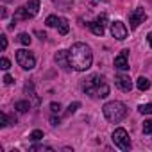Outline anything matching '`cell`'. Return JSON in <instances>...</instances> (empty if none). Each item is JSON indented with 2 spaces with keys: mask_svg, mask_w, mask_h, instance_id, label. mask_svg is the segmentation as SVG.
Masks as SVG:
<instances>
[{
  "mask_svg": "<svg viewBox=\"0 0 152 152\" xmlns=\"http://www.w3.org/2000/svg\"><path fill=\"white\" fill-rule=\"evenodd\" d=\"M50 109H52V113H59L61 104H59V102H52V104H50Z\"/></svg>",
  "mask_w": 152,
  "mask_h": 152,
  "instance_id": "26",
  "label": "cell"
},
{
  "mask_svg": "<svg viewBox=\"0 0 152 152\" xmlns=\"http://www.w3.org/2000/svg\"><path fill=\"white\" fill-rule=\"evenodd\" d=\"M115 84L122 90V91H131L132 90V81L129 75H124V73H118L115 77Z\"/></svg>",
  "mask_w": 152,
  "mask_h": 152,
  "instance_id": "9",
  "label": "cell"
},
{
  "mask_svg": "<svg viewBox=\"0 0 152 152\" xmlns=\"http://www.w3.org/2000/svg\"><path fill=\"white\" fill-rule=\"evenodd\" d=\"M127 56H129V50H122L116 57H115V68L118 70H127L129 68V61H127Z\"/></svg>",
  "mask_w": 152,
  "mask_h": 152,
  "instance_id": "10",
  "label": "cell"
},
{
  "mask_svg": "<svg viewBox=\"0 0 152 152\" xmlns=\"http://www.w3.org/2000/svg\"><path fill=\"white\" fill-rule=\"evenodd\" d=\"M45 23H47L48 27H57V23H59V18H57L56 15H50V16H47Z\"/></svg>",
  "mask_w": 152,
  "mask_h": 152,
  "instance_id": "19",
  "label": "cell"
},
{
  "mask_svg": "<svg viewBox=\"0 0 152 152\" xmlns=\"http://www.w3.org/2000/svg\"><path fill=\"white\" fill-rule=\"evenodd\" d=\"M50 122H52V125H57V124H59V118H56V116H52V118H50Z\"/></svg>",
  "mask_w": 152,
  "mask_h": 152,
  "instance_id": "31",
  "label": "cell"
},
{
  "mask_svg": "<svg viewBox=\"0 0 152 152\" xmlns=\"http://www.w3.org/2000/svg\"><path fill=\"white\" fill-rule=\"evenodd\" d=\"M113 143L120 148V150H129L131 148V140H129V134H127V131L124 129V127H118V129H115V132H113Z\"/></svg>",
  "mask_w": 152,
  "mask_h": 152,
  "instance_id": "5",
  "label": "cell"
},
{
  "mask_svg": "<svg viewBox=\"0 0 152 152\" xmlns=\"http://www.w3.org/2000/svg\"><path fill=\"white\" fill-rule=\"evenodd\" d=\"M147 41H148V45H150V48H152V32L147 34Z\"/></svg>",
  "mask_w": 152,
  "mask_h": 152,
  "instance_id": "29",
  "label": "cell"
},
{
  "mask_svg": "<svg viewBox=\"0 0 152 152\" xmlns=\"http://www.w3.org/2000/svg\"><path fill=\"white\" fill-rule=\"evenodd\" d=\"M29 138H31L32 141H39V140L43 138V131H39V129H36V131H32Z\"/></svg>",
  "mask_w": 152,
  "mask_h": 152,
  "instance_id": "21",
  "label": "cell"
},
{
  "mask_svg": "<svg viewBox=\"0 0 152 152\" xmlns=\"http://www.w3.org/2000/svg\"><path fill=\"white\" fill-rule=\"evenodd\" d=\"M18 43H22V45H25V47H29L31 45V41H32V38L27 34V32H22V34H18Z\"/></svg>",
  "mask_w": 152,
  "mask_h": 152,
  "instance_id": "17",
  "label": "cell"
},
{
  "mask_svg": "<svg viewBox=\"0 0 152 152\" xmlns=\"http://www.w3.org/2000/svg\"><path fill=\"white\" fill-rule=\"evenodd\" d=\"M127 27H125V23L124 22H120V20H115V22H111V34H113V38L115 39H125L127 38Z\"/></svg>",
  "mask_w": 152,
  "mask_h": 152,
  "instance_id": "6",
  "label": "cell"
},
{
  "mask_svg": "<svg viewBox=\"0 0 152 152\" xmlns=\"http://www.w3.org/2000/svg\"><path fill=\"white\" fill-rule=\"evenodd\" d=\"M90 29H91V32L95 36H104V32H106V15H102L95 22H91L90 23Z\"/></svg>",
  "mask_w": 152,
  "mask_h": 152,
  "instance_id": "8",
  "label": "cell"
},
{
  "mask_svg": "<svg viewBox=\"0 0 152 152\" xmlns=\"http://www.w3.org/2000/svg\"><path fill=\"white\" fill-rule=\"evenodd\" d=\"M16 61H18V64H20L23 70H32V68L36 66V57H34V54L29 52V50H25V48L16 50Z\"/></svg>",
  "mask_w": 152,
  "mask_h": 152,
  "instance_id": "4",
  "label": "cell"
},
{
  "mask_svg": "<svg viewBox=\"0 0 152 152\" xmlns=\"http://www.w3.org/2000/svg\"><path fill=\"white\" fill-rule=\"evenodd\" d=\"M15 109H16L18 113H27V111L31 109V102H29V100H18V102L15 104Z\"/></svg>",
  "mask_w": 152,
  "mask_h": 152,
  "instance_id": "15",
  "label": "cell"
},
{
  "mask_svg": "<svg viewBox=\"0 0 152 152\" xmlns=\"http://www.w3.org/2000/svg\"><path fill=\"white\" fill-rule=\"evenodd\" d=\"M29 18H32L31 13L27 11L25 6H22V7H18V9L15 11V18H13V22H22V20H29Z\"/></svg>",
  "mask_w": 152,
  "mask_h": 152,
  "instance_id": "12",
  "label": "cell"
},
{
  "mask_svg": "<svg viewBox=\"0 0 152 152\" xmlns=\"http://www.w3.org/2000/svg\"><path fill=\"white\" fill-rule=\"evenodd\" d=\"M143 132L145 134H152V120H145L143 122Z\"/></svg>",
  "mask_w": 152,
  "mask_h": 152,
  "instance_id": "22",
  "label": "cell"
},
{
  "mask_svg": "<svg viewBox=\"0 0 152 152\" xmlns=\"http://www.w3.org/2000/svg\"><path fill=\"white\" fill-rule=\"evenodd\" d=\"M70 66L77 72H86L93 63V52L86 43H73L68 50Z\"/></svg>",
  "mask_w": 152,
  "mask_h": 152,
  "instance_id": "1",
  "label": "cell"
},
{
  "mask_svg": "<svg viewBox=\"0 0 152 152\" xmlns=\"http://www.w3.org/2000/svg\"><path fill=\"white\" fill-rule=\"evenodd\" d=\"M81 107V102H73V104H70L68 106V109H66V115H72V113H75V111H77Z\"/></svg>",
  "mask_w": 152,
  "mask_h": 152,
  "instance_id": "23",
  "label": "cell"
},
{
  "mask_svg": "<svg viewBox=\"0 0 152 152\" xmlns=\"http://www.w3.org/2000/svg\"><path fill=\"white\" fill-rule=\"evenodd\" d=\"M136 88H138L140 91H147V90L150 88V81H148L147 77H140V79L136 81Z\"/></svg>",
  "mask_w": 152,
  "mask_h": 152,
  "instance_id": "16",
  "label": "cell"
},
{
  "mask_svg": "<svg viewBox=\"0 0 152 152\" xmlns=\"http://www.w3.org/2000/svg\"><path fill=\"white\" fill-rule=\"evenodd\" d=\"M0 9H2V11H0V16H2V18H6V16H7V11H6V7H0Z\"/></svg>",
  "mask_w": 152,
  "mask_h": 152,
  "instance_id": "30",
  "label": "cell"
},
{
  "mask_svg": "<svg viewBox=\"0 0 152 152\" xmlns=\"http://www.w3.org/2000/svg\"><path fill=\"white\" fill-rule=\"evenodd\" d=\"M56 61L63 70H70V59H68V52L66 50H59L56 54Z\"/></svg>",
  "mask_w": 152,
  "mask_h": 152,
  "instance_id": "11",
  "label": "cell"
},
{
  "mask_svg": "<svg viewBox=\"0 0 152 152\" xmlns=\"http://www.w3.org/2000/svg\"><path fill=\"white\" fill-rule=\"evenodd\" d=\"M6 125H9V118L6 113H0V127H6Z\"/></svg>",
  "mask_w": 152,
  "mask_h": 152,
  "instance_id": "25",
  "label": "cell"
},
{
  "mask_svg": "<svg viewBox=\"0 0 152 152\" xmlns=\"http://www.w3.org/2000/svg\"><path fill=\"white\" fill-rule=\"evenodd\" d=\"M0 43H2V50H6L7 48V38L2 34V36H0Z\"/></svg>",
  "mask_w": 152,
  "mask_h": 152,
  "instance_id": "27",
  "label": "cell"
},
{
  "mask_svg": "<svg viewBox=\"0 0 152 152\" xmlns=\"http://www.w3.org/2000/svg\"><path fill=\"white\" fill-rule=\"evenodd\" d=\"M68 31H70L68 20H66V18H59V23H57V32H59L61 36H64V34H68Z\"/></svg>",
  "mask_w": 152,
  "mask_h": 152,
  "instance_id": "14",
  "label": "cell"
},
{
  "mask_svg": "<svg viewBox=\"0 0 152 152\" xmlns=\"http://www.w3.org/2000/svg\"><path fill=\"white\" fill-rule=\"evenodd\" d=\"M147 20V15L143 11V7H136L131 15H129V22H131V29H138L140 23H143Z\"/></svg>",
  "mask_w": 152,
  "mask_h": 152,
  "instance_id": "7",
  "label": "cell"
},
{
  "mask_svg": "<svg viewBox=\"0 0 152 152\" xmlns=\"http://www.w3.org/2000/svg\"><path fill=\"white\" fill-rule=\"evenodd\" d=\"M0 68H2V70H9V68H11V63H9L7 57H2V59H0Z\"/></svg>",
  "mask_w": 152,
  "mask_h": 152,
  "instance_id": "24",
  "label": "cell"
},
{
  "mask_svg": "<svg viewBox=\"0 0 152 152\" xmlns=\"http://www.w3.org/2000/svg\"><path fill=\"white\" fill-rule=\"evenodd\" d=\"M102 111H104L106 120H107V122H113V124H118V122H122V120L127 116V107H125V104H122V102H118V100H113V102L104 104Z\"/></svg>",
  "mask_w": 152,
  "mask_h": 152,
  "instance_id": "3",
  "label": "cell"
},
{
  "mask_svg": "<svg viewBox=\"0 0 152 152\" xmlns=\"http://www.w3.org/2000/svg\"><path fill=\"white\" fill-rule=\"evenodd\" d=\"M25 7L31 13V16H36L39 13V0H29V2L25 4Z\"/></svg>",
  "mask_w": 152,
  "mask_h": 152,
  "instance_id": "13",
  "label": "cell"
},
{
  "mask_svg": "<svg viewBox=\"0 0 152 152\" xmlns=\"http://www.w3.org/2000/svg\"><path fill=\"white\" fill-rule=\"evenodd\" d=\"M138 111L141 115H152V104H141L138 106Z\"/></svg>",
  "mask_w": 152,
  "mask_h": 152,
  "instance_id": "20",
  "label": "cell"
},
{
  "mask_svg": "<svg viewBox=\"0 0 152 152\" xmlns=\"http://www.w3.org/2000/svg\"><path fill=\"white\" fill-rule=\"evenodd\" d=\"M83 90L93 99H106L109 95V84L102 75H91L88 81L83 83Z\"/></svg>",
  "mask_w": 152,
  "mask_h": 152,
  "instance_id": "2",
  "label": "cell"
},
{
  "mask_svg": "<svg viewBox=\"0 0 152 152\" xmlns=\"http://www.w3.org/2000/svg\"><path fill=\"white\" fill-rule=\"evenodd\" d=\"M4 83L6 84H13V77L11 75H4Z\"/></svg>",
  "mask_w": 152,
  "mask_h": 152,
  "instance_id": "28",
  "label": "cell"
},
{
  "mask_svg": "<svg viewBox=\"0 0 152 152\" xmlns=\"http://www.w3.org/2000/svg\"><path fill=\"white\" fill-rule=\"evenodd\" d=\"M29 150H31V152H52V148L47 147V145H32Z\"/></svg>",
  "mask_w": 152,
  "mask_h": 152,
  "instance_id": "18",
  "label": "cell"
}]
</instances>
